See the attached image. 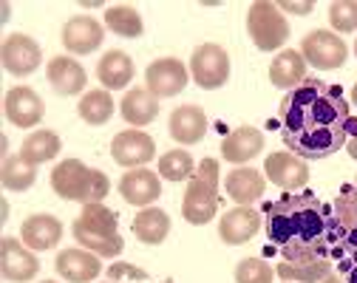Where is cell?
<instances>
[{"instance_id": "6da1fadb", "label": "cell", "mask_w": 357, "mask_h": 283, "mask_svg": "<svg viewBox=\"0 0 357 283\" xmlns=\"http://www.w3.org/2000/svg\"><path fill=\"white\" fill-rule=\"evenodd\" d=\"M278 119L287 148L303 162L326 159L349 142V102L337 85L324 79H303L289 91L281 100Z\"/></svg>"}, {"instance_id": "7a4b0ae2", "label": "cell", "mask_w": 357, "mask_h": 283, "mask_svg": "<svg viewBox=\"0 0 357 283\" xmlns=\"http://www.w3.org/2000/svg\"><path fill=\"white\" fill-rule=\"evenodd\" d=\"M264 229L284 261L326 258L337 263L335 213L315 193H287L264 207Z\"/></svg>"}, {"instance_id": "3957f363", "label": "cell", "mask_w": 357, "mask_h": 283, "mask_svg": "<svg viewBox=\"0 0 357 283\" xmlns=\"http://www.w3.org/2000/svg\"><path fill=\"white\" fill-rule=\"evenodd\" d=\"M71 232H74V241L82 250L94 252L100 258H119L122 250H125V241L119 235V218L102 201L100 204H85L79 218L74 221Z\"/></svg>"}, {"instance_id": "277c9868", "label": "cell", "mask_w": 357, "mask_h": 283, "mask_svg": "<svg viewBox=\"0 0 357 283\" xmlns=\"http://www.w3.org/2000/svg\"><path fill=\"white\" fill-rule=\"evenodd\" d=\"M52 190L66 201L85 204H100L111 193V181L102 170L88 167L79 159H63L52 170Z\"/></svg>"}, {"instance_id": "5b68a950", "label": "cell", "mask_w": 357, "mask_h": 283, "mask_svg": "<svg viewBox=\"0 0 357 283\" xmlns=\"http://www.w3.org/2000/svg\"><path fill=\"white\" fill-rule=\"evenodd\" d=\"M218 210V162L202 159L196 165L193 178L188 181V190L182 199V218L193 227H204L215 218Z\"/></svg>"}, {"instance_id": "8992f818", "label": "cell", "mask_w": 357, "mask_h": 283, "mask_svg": "<svg viewBox=\"0 0 357 283\" xmlns=\"http://www.w3.org/2000/svg\"><path fill=\"white\" fill-rule=\"evenodd\" d=\"M247 31L258 52H278L289 40V20L270 0H255L247 12Z\"/></svg>"}, {"instance_id": "52a82bcc", "label": "cell", "mask_w": 357, "mask_h": 283, "mask_svg": "<svg viewBox=\"0 0 357 283\" xmlns=\"http://www.w3.org/2000/svg\"><path fill=\"white\" fill-rule=\"evenodd\" d=\"M301 54H303L306 66H312V68L335 71V68H343V63L349 60V45L343 43L340 34L326 31V29H315L303 37Z\"/></svg>"}, {"instance_id": "ba28073f", "label": "cell", "mask_w": 357, "mask_h": 283, "mask_svg": "<svg viewBox=\"0 0 357 283\" xmlns=\"http://www.w3.org/2000/svg\"><path fill=\"white\" fill-rule=\"evenodd\" d=\"M337 229V266L357 258V184L343 187L332 204Z\"/></svg>"}, {"instance_id": "9c48e42d", "label": "cell", "mask_w": 357, "mask_h": 283, "mask_svg": "<svg viewBox=\"0 0 357 283\" xmlns=\"http://www.w3.org/2000/svg\"><path fill=\"white\" fill-rule=\"evenodd\" d=\"M190 77L204 91L221 88L230 79V54L218 43H202L190 57Z\"/></svg>"}, {"instance_id": "30bf717a", "label": "cell", "mask_w": 357, "mask_h": 283, "mask_svg": "<svg viewBox=\"0 0 357 283\" xmlns=\"http://www.w3.org/2000/svg\"><path fill=\"white\" fill-rule=\"evenodd\" d=\"M190 82V71L185 68L182 60L176 57H162L153 60L145 68V88L153 93L156 100H170L176 93H182Z\"/></svg>"}, {"instance_id": "8fae6325", "label": "cell", "mask_w": 357, "mask_h": 283, "mask_svg": "<svg viewBox=\"0 0 357 283\" xmlns=\"http://www.w3.org/2000/svg\"><path fill=\"white\" fill-rule=\"evenodd\" d=\"M0 63H3V68L12 77H29L40 68L43 49H40V43L34 37L17 31V34H9L3 40V45H0Z\"/></svg>"}, {"instance_id": "7c38bea8", "label": "cell", "mask_w": 357, "mask_h": 283, "mask_svg": "<svg viewBox=\"0 0 357 283\" xmlns=\"http://www.w3.org/2000/svg\"><path fill=\"white\" fill-rule=\"evenodd\" d=\"M111 156L119 167H128V170H137V167H145L148 162L156 159V142L153 136H148L145 130H122L114 136L111 142Z\"/></svg>"}, {"instance_id": "4fadbf2b", "label": "cell", "mask_w": 357, "mask_h": 283, "mask_svg": "<svg viewBox=\"0 0 357 283\" xmlns=\"http://www.w3.org/2000/svg\"><path fill=\"white\" fill-rule=\"evenodd\" d=\"M264 176L270 178L275 187L287 193H298L301 187L309 184V167L301 156L289 153V151H278L264 159Z\"/></svg>"}, {"instance_id": "5bb4252c", "label": "cell", "mask_w": 357, "mask_h": 283, "mask_svg": "<svg viewBox=\"0 0 357 283\" xmlns=\"http://www.w3.org/2000/svg\"><path fill=\"white\" fill-rule=\"evenodd\" d=\"M40 272V261L37 255L17 238H6L0 241V275L12 283H29L34 280Z\"/></svg>"}, {"instance_id": "9a60e30c", "label": "cell", "mask_w": 357, "mask_h": 283, "mask_svg": "<svg viewBox=\"0 0 357 283\" xmlns=\"http://www.w3.org/2000/svg\"><path fill=\"white\" fill-rule=\"evenodd\" d=\"M3 111H6V119L15 128H37L43 122V114H46V105H43L40 93L34 88L15 85V88L6 91Z\"/></svg>"}, {"instance_id": "2e32d148", "label": "cell", "mask_w": 357, "mask_h": 283, "mask_svg": "<svg viewBox=\"0 0 357 283\" xmlns=\"http://www.w3.org/2000/svg\"><path fill=\"white\" fill-rule=\"evenodd\" d=\"M119 196L130 204V207H153V201L162 196V178L159 173L148 170V167H137V170H128L119 178Z\"/></svg>"}, {"instance_id": "e0dca14e", "label": "cell", "mask_w": 357, "mask_h": 283, "mask_svg": "<svg viewBox=\"0 0 357 283\" xmlns=\"http://www.w3.org/2000/svg\"><path fill=\"white\" fill-rule=\"evenodd\" d=\"M63 45L71 54H91L105 40V26L91 15H77L63 26Z\"/></svg>"}, {"instance_id": "ac0fdd59", "label": "cell", "mask_w": 357, "mask_h": 283, "mask_svg": "<svg viewBox=\"0 0 357 283\" xmlns=\"http://www.w3.org/2000/svg\"><path fill=\"white\" fill-rule=\"evenodd\" d=\"M20 241L31 252H49L63 241V221L49 215V213H37L29 215L20 224Z\"/></svg>"}, {"instance_id": "d6986e66", "label": "cell", "mask_w": 357, "mask_h": 283, "mask_svg": "<svg viewBox=\"0 0 357 283\" xmlns=\"http://www.w3.org/2000/svg\"><path fill=\"white\" fill-rule=\"evenodd\" d=\"M54 269L63 280L68 283H91L100 277L102 272V263H100V255L88 252L82 247H71V250H63L54 261Z\"/></svg>"}, {"instance_id": "ffe728a7", "label": "cell", "mask_w": 357, "mask_h": 283, "mask_svg": "<svg viewBox=\"0 0 357 283\" xmlns=\"http://www.w3.org/2000/svg\"><path fill=\"white\" fill-rule=\"evenodd\" d=\"M261 229V215L252 207H233L221 215L218 221V238L230 244V247H241L247 241L255 238V232Z\"/></svg>"}, {"instance_id": "44dd1931", "label": "cell", "mask_w": 357, "mask_h": 283, "mask_svg": "<svg viewBox=\"0 0 357 283\" xmlns=\"http://www.w3.org/2000/svg\"><path fill=\"white\" fill-rule=\"evenodd\" d=\"M264 151V133L252 125H241L233 133L225 136L221 142V159H227L230 165H247Z\"/></svg>"}, {"instance_id": "7402d4cb", "label": "cell", "mask_w": 357, "mask_h": 283, "mask_svg": "<svg viewBox=\"0 0 357 283\" xmlns=\"http://www.w3.org/2000/svg\"><path fill=\"white\" fill-rule=\"evenodd\" d=\"M167 128L173 142H178V145H196L207 133V114L199 105H178L170 114Z\"/></svg>"}, {"instance_id": "603a6c76", "label": "cell", "mask_w": 357, "mask_h": 283, "mask_svg": "<svg viewBox=\"0 0 357 283\" xmlns=\"http://www.w3.org/2000/svg\"><path fill=\"white\" fill-rule=\"evenodd\" d=\"M46 77L60 97H77V93L85 91V82H88L85 68L71 57H52L46 66Z\"/></svg>"}, {"instance_id": "cb8c5ba5", "label": "cell", "mask_w": 357, "mask_h": 283, "mask_svg": "<svg viewBox=\"0 0 357 283\" xmlns=\"http://www.w3.org/2000/svg\"><path fill=\"white\" fill-rule=\"evenodd\" d=\"M225 190L227 196L238 204V207H250L252 201H258L266 190V176L258 173L255 167H236L233 173H227L225 178Z\"/></svg>"}, {"instance_id": "d4e9b609", "label": "cell", "mask_w": 357, "mask_h": 283, "mask_svg": "<svg viewBox=\"0 0 357 283\" xmlns=\"http://www.w3.org/2000/svg\"><path fill=\"white\" fill-rule=\"evenodd\" d=\"M119 114H122V119L128 125L145 128L159 116V100L148 88H130L122 97V102H119Z\"/></svg>"}, {"instance_id": "484cf974", "label": "cell", "mask_w": 357, "mask_h": 283, "mask_svg": "<svg viewBox=\"0 0 357 283\" xmlns=\"http://www.w3.org/2000/svg\"><path fill=\"white\" fill-rule=\"evenodd\" d=\"M97 79L102 82L105 91H122V88H128L130 79H133V60L125 52H119V49L105 52L102 60L97 63Z\"/></svg>"}, {"instance_id": "4316f807", "label": "cell", "mask_w": 357, "mask_h": 283, "mask_svg": "<svg viewBox=\"0 0 357 283\" xmlns=\"http://www.w3.org/2000/svg\"><path fill=\"white\" fill-rule=\"evenodd\" d=\"M306 79V60L295 49H284L273 63H270V82L275 88H289L295 91Z\"/></svg>"}, {"instance_id": "83f0119b", "label": "cell", "mask_w": 357, "mask_h": 283, "mask_svg": "<svg viewBox=\"0 0 357 283\" xmlns=\"http://www.w3.org/2000/svg\"><path fill=\"white\" fill-rule=\"evenodd\" d=\"M63 151V142L54 130H46V128H40V130H31L26 139H23V145H20V156L23 162L29 165H46L52 159H57V153Z\"/></svg>"}, {"instance_id": "f1b7e54d", "label": "cell", "mask_w": 357, "mask_h": 283, "mask_svg": "<svg viewBox=\"0 0 357 283\" xmlns=\"http://www.w3.org/2000/svg\"><path fill=\"white\" fill-rule=\"evenodd\" d=\"M130 229H133V235H137L142 244L156 247V244H162L170 235V215L165 210H159V207H145V210L137 213Z\"/></svg>"}, {"instance_id": "f546056e", "label": "cell", "mask_w": 357, "mask_h": 283, "mask_svg": "<svg viewBox=\"0 0 357 283\" xmlns=\"http://www.w3.org/2000/svg\"><path fill=\"white\" fill-rule=\"evenodd\" d=\"M332 263L326 258H315V261H281L275 266V275L284 283H321L326 275H332Z\"/></svg>"}, {"instance_id": "4dcf8cb0", "label": "cell", "mask_w": 357, "mask_h": 283, "mask_svg": "<svg viewBox=\"0 0 357 283\" xmlns=\"http://www.w3.org/2000/svg\"><path fill=\"white\" fill-rule=\"evenodd\" d=\"M114 108H116V102H114V97H111V91L94 88V91H85V93H82V100H79V105H77V114H79V119H82L85 125L100 128V125H105V122L114 116Z\"/></svg>"}, {"instance_id": "1f68e13d", "label": "cell", "mask_w": 357, "mask_h": 283, "mask_svg": "<svg viewBox=\"0 0 357 283\" xmlns=\"http://www.w3.org/2000/svg\"><path fill=\"white\" fill-rule=\"evenodd\" d=\"M105 29L119 34V37H128V40H137L145 34V23H142V15L133 9V6H108L105 9Z\"/></svg>"}, {"instance_id": "d6a6232c", "label": "cell", "mask_w": 357, "mask_h": 283, "mask_svg": "<svg viewBox=\"0 0 357 283\" xmlns=\"http://www.w3.org/2000/svg\"><path fill=\"white\" fill-rule=\"evenodd\" d=\"M0 181L9 193H26L29 187L37 181V167L23 162V156H6L3 165H0Z\"/></svg>"}, {"instance_id": "836d02e7", "label": "cell", "mask_w": 357, "mask_h": 283, "mask_svg": "<svg viewBox=\"0 0 357 283\" xmlns=\"http://www.w3.org/2000/svg\"><path fill=\"white\" fill-rule=\"evenodd\" d=\"M156 173H159V178H167V181H190L196 173V162L190 159L188 151H167L159 159Z\"/></svg>"}, {"instance_id": "e575fe53", "label": "cell", "mask_w": 357, "mask_h": 283, "mask_svg": "<svg viewBox=\"0 0 357 283\" xmlns=\"http://www.w3.org/2000/svg\"><path fill=\"white\" fill-rule=\"evenodd\" d=\"M329 23L335 34L357 31V0H335L329 6Z\"/></svg>"}, {"instance_id": "d590c367", "label": "cell", "mask_w": 357, "mask_h": 283, "mask_svg": "<svg viewBox=\"0 0 357 283\" xmlns=\"http://www.w3.org/2000/svg\"><path fill=\"white\" fill-rule=\"evenodd\" d=\"M275 269L264 258H244L236 266V283H273Z\"/></svg>"}, {"instance_id": "8d00e7d4", "label": "cell", "mask_w": 357, "mask_h": 283, "mask_svg": "<svg viewBox=\"0 0 357 283\" xmlns=\"http://www.w3.org/2000/svg\"><path fill=\"white\" fill-rule=\"evenodd\" d=\"M278 9H281V12H292V15L306 17V15H312L315 3H289V0H284V3H278Z\"/></svg>"}, {"instance_id": "74e56055", "label": "cell", "mask_w": 357, "mask_h": 283, "mask_svg": "<svg viewBox=\"0 0 357 283\" xmlns=\"http://www.w3.org/2000/svg\"><path fill=\"white\" fill-rule=\"evenodd\" d=\"M340 272H343V283H357V258L349 263H340Z\"/></svg>"}, {"instance_id": "f35d334b", "label": "cell", "mask_w": 357, "mask_h": 283, "mask_svg": "<svg viewBox=\"0 0 357 283\" xmlns=\"http://www.w3.org/2000/svg\"><path fill=\"white\" fill-rule=\"evenodd\" d=\"M346 148H349V156L357 162V133H351L349 136V142H346Z\"/></svg>"}, {"instance_id": "ab89813d", "label": "cell", "mask_w": 357, "mask_h": 283, "mask_svg": "<svg viewBox=\"0 0 357 283\" xmlns=\"http://www.w3.org/2000/svg\"><path fill=\"white\" fill-rule=\"evenodd\" d=\"M321 283H343V277H340V275H326Z\"/></svg>"}, {"instance_id": "60d3db41", "label": "cell", "mask_w": 357, "mask_h": 283, "mask_svg": "<svg viewBox=\"0 0 357 283\" xmlns=\"http://www.w3.org/2000/svg\"><path fill=\"white\" fill-rule=\"evenodd\" d=\"M351 102L357 105V82H354V88H351Z\"/></svg>"}, {"instance_id": "b9f144b4", "label": "cell", "mask_w": 357, "mask_h": 283, "mask_svg": "<svg viewBox=\"0 0 357 283\" xmlns=\"http://www.w3.org/2000/svg\"><path fill=\"white\" fill-rule=\"evenodd\" d=\"M354 57H357V40H354Z\"/></svg>"}, {"instance_id": "7bdbcfd3", "label": "cell", "mask_w": 357, "mask_h": 283, "mask_svg": "<svg viewBox=\"0 0 357 283\" xmlns=\"http://www.w3.org/2000/svg\"><path fill=\"white\" fill-rule=\"evenodd\" d=\"M43 283H57V280H43Z\"/></svg>"}, {"instance_id": "ee69618b", "label": "cell", "mask_w": 357, "mask_h": 283, "mask_svg": "<svg viewBox=\"0 0 357 283\" xmlns=\"http://www.w3.org/2000/svg\"><path fill=\"white\" fill-rule=\"evenodd\" d=\"M165 283H170V280H165Z\"/></svg>"}]
</instances>
